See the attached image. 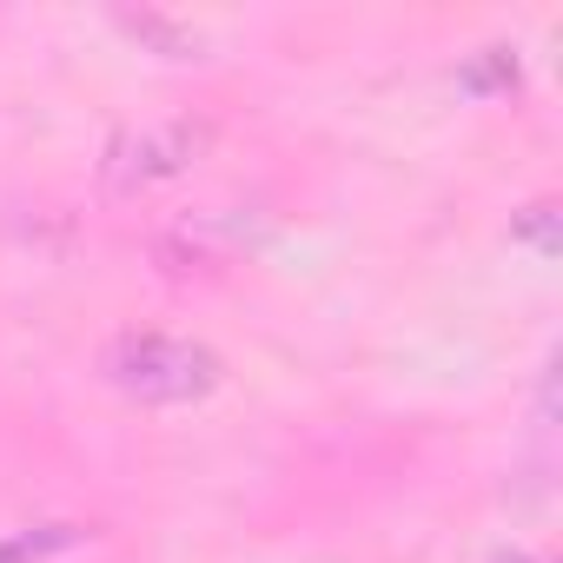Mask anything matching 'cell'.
<instances>
[{
  "label": "cell",
  "instance_id": "obj_1",
  "mask_svg": "<svg viewBox=\"0 0 563 563\" xmlns=\"http://www.w3.org/2000/svg\"><path fill=\"white\" fill-rule=\"evenodd\" d=\"M100 372L133 405H199L219 391L225 358L199 339H179V332H120L107 345Z\"/></svg>",
  "mask_w": 563,
  "mask_h": 563
},
{
  "label": "cell",
  "instance_id": "obj_2",
  "mask_svg": "<svg viewBox=\"0 0 563 563\" xmlns=\"http://www.w3.org/2000/svg\"><path fill=\"white\" fill-rule=\"evenodd\" d=\"M192 153H199V126H186V120L120 133V140L107 146V186L133 199V192H146V186H159V179L186 173V166H192Z\"/></svg>",
  "mask_w": 563,
  "mask_h": 563
},
{
  "label": "cell",
  "instance_id": "obj_3",
  "mask_svg": "<svg viewBox=\"0 0 563 563\" xmlns=\"http://www.w3.org/2000/svg\"><path fill=\"white\" fill-rule=\"evenodd\" d=\"M80 530L74 523H41V530H14V537H0V563H47L60 550H74Z\"/></svg>",
  "mask_w": 563,
  "mask_h": 563
},
{
  "label": "cell",
  "instance_id": "obj_4",
  "mask_svg": "<svg viewBox=\"0 0 563 563\" xmlns=\"http://www.w3.org/2000/svg\"><path fill=\"white\" fill-rule=\"evenodd\" d=\"M510 232H517L523 245H537L543 258H556V245H563V239H556V206H550V199H537V206H523V212L510 219Z\"/></svg>",
  "mask_w": 563,
  "mask_h": 563
},
{
  "label": "cell",
  "instance_id": "obj_5",
  "mask_svg": "<svg viewBox=\"0 0 563 563\" xmlns=\"http://www.w3.org/2000/svg\"><path fill=\"white\" fill-rule=\"evenodd\" d=\"M477 93H497V87H517V60H510V47H484V60L464 74Z\"/></svg>",
  "mask_w": 563,
  "mask_h": 563
},
{
  "label": "cell",
  "instance_id": "obj_6",
  "mask_svg": "<svg viewBox=\"0 0 563 563\" xmlns=\"http://www.w3.org/2000/svg\"><path fill=\"white\" fill-rule=\"evenodd\" d=\"M497 563H537V556H497Z\"/></svg>",
  "mask_w": 563,
  "mask_h": 563
}]
</instances>
